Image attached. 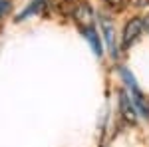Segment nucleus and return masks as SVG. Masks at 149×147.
Wrapping results in <instances>:
<instances>
[{
	"instance_id": "obj_1",
	"label": "nucleus",
	"mask_w": 149,
	"mask_h": 147,
	"mask_svg": "<svg viewBox=\"0 0 149 147\" xmlns=\"http://www.w3.org/2000/svg\"><path fill=\"white\" fill-rule=\"evenodd\" d=\"M119 74H121V78H123V82H125L127 90H129V93H131V103L135 105V109H137V113H141L143 117H149V100L141 93V90L137 88V84H135V78L127 72V70H119Z\"/></svg>"
},
{
	"instance_id": "obj_2",
	"label": "nucleus",
	"mask_w": 149,
	"mask_h": 147,
	"mask_svg": "<svg viewBox=\"0 0 149 147\" xmlns=\"http://www.w3.org/2000/svg\"><path fill=\"white\" fill-rule=\"evenodd\" d=\"M143 30V18H131L123 28V46H131Z\"/></svg>"
},
{
	"instance_id": "obj_3",
	"label": "nucleus",
	"mask_w": 149,
	"mask_h": 147,
	"mask_svg": "<svg viewBox=\"0 0 149 147\" xmlns=\"http://www.w3.org/2000/svg\"><path fill=\"white\" fill-rule=\"evenodd\" d=\"M102 32H103V38H105V42H107V48H109V52H111V56H117V44H115V30L111 22L107 20V18H102Z\"/></svg>"
},
{
	"instance_id": "obj_4",
	"label": "nucleus",
	"mask_w": 149,
	"mask_h": 147,
	"mask_svg": "<svg viewBox=\"0 0 149 147\" xmlns=\"http://www.w3.org/2000/svg\"><path fill=\"white\" fill-rule=\"evenodd\" d=\"M74 18H76L80 24H84V26L88 28V26H92L93 12H92V8H90L86 2H80V4L74 8Z\"/></svg>"
},
{
	"instance_id": "obj_5",
	"label": "nucleus",
	"mask_w": 149,
	"mask_h": 147,
	"mask_svg": "<svg viewBox=\"0 0 149 147\" xmlns=\"http://www.w3.org/2000/svg\"><path fill=\"white\" fill-rule=\"evenodd\" d=\"M119 109H121V115H123L125 119L135 121V117H137V109H135V105L131 103V100L127 98L125 93L119 95Z\"/></svg>"
},
{
	"instance_id": "obj_6",
	"label": "nucleus",
	"mask_w": 149,
	"mask_h": 147,
	"mask_svg": "<svg viewBox=\"0 0 149 147\" xmlns=\"http://www.w3.org/2000/svg\"><path fill=\"white\" fill-rule=\"evenodd\" d=\"M84 34H86V40L92 44L93 54H95V56H102V54H103V48H102V42H100V36H97V32L93 30L92 26H88V28L84 30Z\"/></svg>"
},
{
	"instance_id": "obj_7",
	"label": "nucleus",
	"mask_w": 149,
	"mask_h": 147,
	"mask_svg": "<svg viewBox=\"0 0 149 147\" xmlns=\"http://www.w3.org/2000/svg\"><path fill=\"white\" fill-rule=\"evenodd\" d=\"M8 12V0H0V16Z\"/></svg>"
},
{
	"instance_id": "obj_8",
	"label": "nucleus",
	"mask_w": 149,
	"mask_h": 147,
	"mask_svg": "<svg viewBox=\"0 0 149 147\" xmlns=\"http://www.w3.org/2000/svg\"><path fill=\"white\" fill-rule=\"evenodd\" d=\"M143 30L149 32V14H147V18H143Z\"/></svg>"
},
{
	"instance_id": "obj_9",
	"label": "nucleus",
	"mask_w": 149,
	"mask_h": 147,
	"mask_svg": "<svg viewBox=\"0 0 149 147\" xmlns=\"http://www.w3.org/2000/svg\"><path fill=\"white\" fill-rule=\"evenodd\" d=\"M105 2H109V4H113V6H117V4H121L123 0H105Z\"/></svg>"
}]
</instances>
